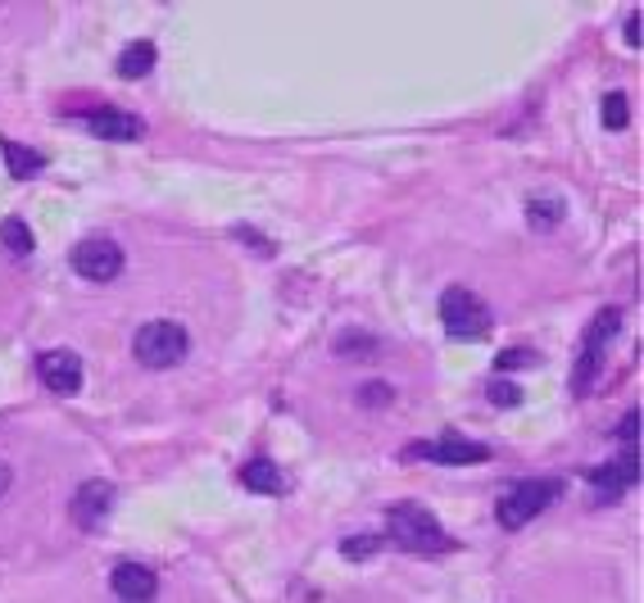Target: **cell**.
Segmentation results:
<instances>
[{"instance_id":"cell-1","label":"cell","mask_w":644,"mask_h":603,"mask_svg":"<svg viewBox=\"0 0 644 603\" xmlns=\"http://www.w3.org/2000/svg\"><path fill=\"white\" fill-rule=\"evenodd\" d=\"M390 540L400 545L405 554H418V558H432V554H449L454 549V535L432 518L426 508L418 504H390Z\"/></svg>"},{"instance_id":"cell-2","label":"cell","mask_w":644,"mask_h":603,"mask_svg":"<svg viewBox=\"0 0 644 603\" xmlns=\"http://www.w3.org/2000/svg\"><path fill=\"white\" fill-rule=\"evenodd\" d=\"M191 350V336H187V327L173 322V318H155V322H145L137 331V341H132V354H137V364L141 368H177L182 358H187Z\"/></svg>"},{"instance_id":"cell-3","label":"cell","mask_w":644,"mask_h":603,"mask_svg":"<svg viewBox=\"0 0 644 603\" xmlns=\"http://www.w3.org/2000/svg\"><path fill=\"white\" fill-rule=\"evenodd\" d=\"M441 322L454 341H485L490 327H495V318H490V305L468 291V286H449L441 295Z\"/></svg>"},{"instance_id":"cell-4","label":"cell","mask_w":644,"mask_h":603,"mask_svg":"<svg viewBox=\"0 0 644 603\" xmlns=\"http://www.w3.org/2000/svg\"><path fill=\"white\" fill-rule=\"evenodd\" d=\"M559 481H549V476H540V481H517V486H508L504 495H500V527L504 531H523L527 522H536L540 512L559 499Z\"/></svg>"},{"instance_id":"cell-5","label":"cell","mask_w":644,"mask_h":603,"mask_svg":"<svg viewBox=\"0 0 644 603\" xmlns=\"http://www.w3.org/2000/svg\"><path fill=\"white\" fill-rule=\"evenodd\" d=\"M618 327H622V309H604V314L590 322L586 345H581V358H576V373H572V390H576V395H586V390L595 386L599 364H604V354H608L612 336H618Z\"/></svg>"},{"instance_id":"cell-6","label":"cell","mask_w":644,"mask_h":603,"mask_svg":"<svg viewBox=\"0 0 644 603\" xmlns=\"http://www.w3.org/2000/svg\"><path fill=\"white\" fill-rule=\"evenodd\" d=\"M69 263H73V273L86 277V282H114L122 273V250H118V240H109V236H86V240L73 246Z\"/></svg>"},{"instance_id":"cell-7","label":"cell","mask_w":644,"mask_h":603,"mask_svg":"<svg viewBox=\"0 0 644 603\" xmlns=\"http://www.w3.org/2000/svg\"><path fill=\"white\" fill-rule=\"evenodd\" d=\"M114 508V481H82L73 504H69V518L78 531H96Z\"/></svg>"},{"instance_id":"cell-8","label":"cell","mask_w":644,"mask_h":603,"mask_svg":"<svg viewBox=\"0 0 644 603\" xmlns=\"http://www.w3.org/2000/svg\"><path fill=\"white\" fill-rule=\"evenodd\" d=\"M37 377L46 381V390H55V395H78L82 390V358L73 350H46L37 358Z\"/></svg>"},{"instance_id":"cell-9","label":"cell","mask_w":644,"mask_h":603,"mask_svg":"<svg viewBox=\"0 0 644 603\" xmlns=\"http://www.w3.org/2000/svg\"><path fill=\"white\" fill-rule=\"evenodd\" d=\"M409 459H432V463H485V459H490V445L458 440V436L418 440V445H409Z\"/></svg>"},{"instance_id":"cell-10","label":"cell","mask_w":644,"mask_h":603,"mask_svg":"<svg viewBox=\"0 0 644 603\" xmlns=\"http://www.w3.org/2000/svg\"><path fill=\"white\" fill-rule=\"evenodd\" d=\"M109 590L118 594V603H150L160 594V577L145 563H118L109 571Z\"/></svg>"},{"instance_id":"cell-11","label":"cell","mask_w":644,"mask_h":603,"mask_svg":"<svg viewBox=\"0 0 644 603\" xmlns=\"http://www.w3.org/2000/svg\"><path fill=\"white\" fill-rule=\"evenodd\" d=\"M590 486L604 490L608 499L612 495H627L631 486H640V449H618V459L590 472Z\"/></svg>"},{"instance_id":"cell-12","label":"cell","mask_w":644,"mask_h":603,"mask_svg":"<svg viewBox=\"0 0 644 603\" xmlns=\"http://www.w3.org/2000/svg\"><path fill=\"white\" fill-rule=\"evenodd\" d=\"M86 132L91 137H105V141H137L145 128L137 114H122V109H91L86 114Z\"/></svg>"},{"instance_id":"cell-13","label":"cell","mask_w":644,"mask_h":603,"mask_svg":"<svg viewBox=\"0 0 644 603\" xmlns=\"http://www.w3.org/2000/svg\"><path fill=\"white\" fill-rule=\"evenodd\" d=\"M563 214H567L563 196H527V223L536 232H554L563 223Z\"/></svg>"},{"instance_id":"cell-14","label":"cell","mask_w":644,"mask_h":603,"mask_svg":"<svg viewBox=\"0 0 644 603\" xmlns=\"http://www.w3.org/2000/svg\"><path fill=\"white\" fill-rule=\"evenodd\" d=\"M241 481H245V486H250L255 495H282V472L272 468L268 459L245 463V468H241Z\"/></svg>"},{"instance_id":"cell-15","label":"cell","mask_w":644,"mask_h":603,"mask_svg":"<svg viewBox=\"0 0 644 603\" xmlns=\"http://www.w3.org/2000/svg\"><path fill=\"white\" fill-rule=\"evenodd\" d=\"M150 69H155V46H150V42H132L128 50H122V59H118L122 78H145Z\"/></svg>"},{"instance_id":"cell-16","label":"cell","mask_w":644,"mask_h":603,"mask_svg":"<svg viewBox=\"0 0 644 603\" xmlns=\"http://www.w3.org/2000/svg\"><path fill=\"white\" fill-rule=\"evenodd\" d=\"M0 150H5V159H10V173H14V177H37V173L46 168V159L37 155V150H27V145L0 141Z\"/></svg>"},{"instance_id":"cell-17","label":"cell","mask_w":644,"mask_h":603,"mask_svg":"<svg viewBox=\"0 0 644 603\" xmlns=\"http://www.w3.org/2000/svg\"><path fill=\"white\" fill-rule=\"evenodd\" d=\"M0 240H5L10 255H33V232H27L23 218H5V223H0Z\"/></svg>"},{"instance_id":"cell-18","label":"cell","mask_w":644,"mask_h":603,"mask_svg":"<svg viewBox=\"0 0 644 603\" xmlns=\"http://www.w3.org/2000/svg\"><path fill=\"white\" fill-rule=\"evenodd\" d=\"M382 549H386V535H350V540H341L346 558H367V554H382Z\"/></svg>"},{"instance_id":"cell-19","label":"cell","mask_w":644,"mask_h":603,"mask_svg":"<svg viewBox=\"0 0 644 603\" xmlns=\"http://www.w3.org/2000/svg\"><path fill=\"white\" fill-rule=\"evenodd\" d=\"M382 345L367 336V331H346L341 341H336V354H359V358H367V354H377Z\"/></svg>"},{"instance_id":"cell-20","label":"cell","mask_w":644,"mask_h":603,"mask_svg":"<svg viewBox=\"0 0 644 603\" xmlns=\"http://www.w3.org/2000/svg\"><path fill=\"white\" fill-rule=\"evenodd\" d=\"M604 123H608L612 132H622V128L631 123V118H627V96H622V92H608V96H604Z\"/></svg>"},{"instance_id":"cell-21","label":"cell","mask_w":644,"mask_h":603,"mask_svg":"<svg viewBox=\"0 0 644 603\" xmlns=\"http://www.w3.org/2000/svg\"><path fill=\"white\" fill-rule=\"evenodd\" d=\"M490 404L513 409V404H523V390H517L513 381H504V377H490Z\"/></svg>"},{"instance_id":"cell-22","label":"cell","mask_w":644,"mask_h":603,"mask_svg":"<svg viewBox=\"0 0 644 603\" xmlns=\"http://www.w3.org/2000/svg\"><path fill=\"white\" fill-rule=\"evenodd\" d=\"M618 440H622V449H640V409H631L618 422Z\"/></svg>"},{"instance_id":"cell-23","label":"cell","mask_w":644,"mask_h":603,"mask_svg":"<svg viewBox=\"0 0 644 603\" xmlns=\"http://www.w3.org/2000/svg\"><path fill=\"white\" fill-rule=\"evenodd\" d=\"M359 400H363V404H390V386H382V381H367V386L359 390Z\"/></svg>"},{"instance_id":"cell-24","label":"cell","mask_w":644,"mask_h":603,"mask_svg":"<svg viewBox=\"0 0 644 603\" xmlns=\"http://www.w3.org/2000/svg\"><path fill=\"white\" fill-rule=\"evenodd\" d=\"M517 364H531V354H527V350H508V354H500V368H517Z\"/></svg>"},{"instance_id":"cell-25","label":"cell","mask_w":644,"mask_h":603,"mask_svg":"<svg viewBox=\"0 0 644 603\" xmlns=\"http://www.w3.org/2000/svg\"><path fill=\"white\" fill-rule=\"evenodd\" d=\"M627 42L640 50V14H635V19H627Z\"/></svg>"},{"instance_id":"cell-26","label":"cell","mask_w":644,"mask_h":603,"mask_svg":"<svg viewBox=\"0 0 644 603\" xmlns=\"http://www.w3.org/2000/svg\"><path fill=\"white\" fill-rule=\"evenodd\" d=\"M10 486H14V472H10V468H5V463H0V495H5V490H10Z\"/></svg>"}]
</instances>
